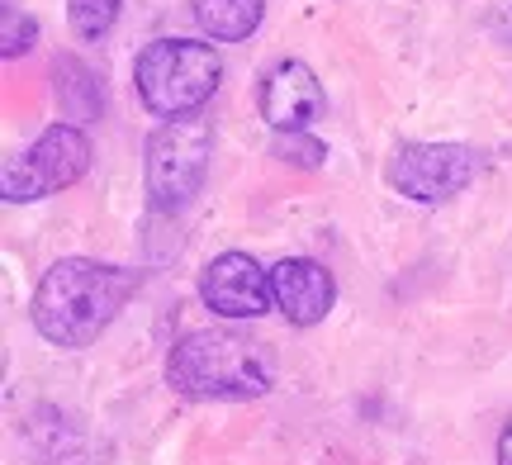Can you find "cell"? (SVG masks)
Segmentation results:
<instances>
[{
  "mask_svg": "<svg viewBox=\"0 0 512 465\" xmlns=\"http://www.w3.org/2000/svg\"><path fill=\"white\" fill-rule=\"evenodd\" d=\"M143 290V271L114 266L95 257L53 261L29 299V323L43 342L62 352H81L128 309V299Z\"/></svg>",
  "mask_w": 512,
  "mask_h": 465,
  "instance_id": "1",
  "label": "cell"
},
{
  "mask_svg": "<svg viewBox=\"0 0 512 465\" xmlns=\"http://www.w3.org/2000/svg\"><path fill=\"white\" fill-rule=\"evenodd\" d=\"M166 385L181 399H200V404H242V399L271 394L275 361L266 347H256L238 333L195 328L171 342Z\"/></svg>",
  "mask_w": 512,
  "mask_h": 465,
  "instance_id": "2",
  "label": "cell"
},
{
  "mask_svg": "<svg viewBox=\"0 0 512 465\" xmlns=\"http://www.w3.org/2000/svg\"><path fill=\"white\" fill-rule=\"evenodd\" d=\"M223 57L204 38H152L133 62V86L147 114L185 119L200 114L204 100L219 91Z\"/></svg>",
  "mask_w": 512,
  "mask_h": 465,
  "instance_id": "3",
  "label": "cell"
},
{
  "mask_svg": "<svg viewBox=\"0 0 512 465\" xmlns=\"http://www.w3.org/2000/svg\"><path fill=\"white\" fill-rule=\"evenodd\" d=\"M214 162V124L204 114H185V119H162L152 138H147L143 157V181L147 200L157 214H176L204 190Z\"/></svg>",
  "mask_w": 512,
  "mask_h": 465,
  "instance_id": "4",
  "label": "cell"
},
{
  "mask_svg": "<svg viewBox=\"0 0 512 465\" xmlns=\"http://www.w3.org/2000/svg\"><path fill=\"white\" fill-rule=\"evenodd\" d=\"M91 171V138L76 124H48L29 148L10 157L0 171V195L5 205H34L48 195H62Z\"/></svg>",
  "mask_w": 512,
  "mask_h": 465,
  "instance_id": "5",
  "label": "cell"
},
{
  "mask_svg": "<svg viewBox=\"0 0 512 465\" xmlns=\"http://www.w3.org/2000/svg\"><path fill=\"white\" fill-rule=\"evenodd\" d=\"M484 171V152L470 143H399L394 157L384 162V181L394 195L413 205H441L456 200L460 190Z\"/></svg>",
  "mask_w": 512,
  "mask_h": 465,
  "instance_id": "6",
  "label": "cell"
},
{
  "mask_svg": "<svg viewBox=\"0 0 512 465\" xmlns=\"http://www.w3.org/2000/svg\"><path fill=\"white\" fill-rule=\"evenodd\" d=\"M200 304L219 318H261L271 314L275 290L271 271L252 252H223L200 271Z\"/></svg>",
  "mask_w": 512,
  "mask_h": 465,
  "instance_id": "7",
  "label": "cell"
},
{
  "mask_svg": "<svg viewBox=\"0 0 512 465\" xmlns=\"http://www.w3.org/2000/svg\"><path fill=\"white\" fill-rule=\"evenodd\" d=\"M256 105H261V119H266L275 133H294V129H309L313 119H323L328 91H323V81L313 76L309 62L285 57V62H275L271 72L261 76Z\"/></svg>",
  "mask_w": 512,
  "mask_h": 465,
  "instance_id": "8",
  "label": "cell"
},
{
  "mask_svg": "<svg viewBox=\"0 0 512 465\" xmlns=\"http://www.w3.org/2000/svg\"><path fill=\"white\" fill-rule=\"evenodd\" d=\"M271 290L275 309L290 318L294 328H318L337 304V280L313 257H280L271 266Z\"/></svg>",
  "mask_w": 512,
  "mask_h": 465,
  "instance_id": "9",
  "label": "cell"
},
{
  "mask_svg": "<svg viewBox=\"0 0 512 465\" xmlns=\"http://www.w3.org/2000/svg\"><path fill=\"white\" fill-rule=\"evenodd\" d=\"M190 10L209 43H242L261 29L266 0H190Z\"/></svg>",
  "mask_w": 512,
  "mask_h": 465,
  "instance_id": "10",
  "label": "cell"
},
{
  "mask_svg": "<svg viewBox=\"0 0 512 465\" xmlns=\"http://www.w3.org/2000/svg\"><path fill=\"white\" fill-rule=\"evenodd\" d=\"M53 91H57V105H62L67 119H100V110H105V91H100L95 72L81 57H57Z\"/></svg>",
  "mask_w": 512,
  "mask_h": 465,
  "instance_id": "11",
  "label": "cell"
},
{
  "mask_svg": "<svg viewBox=\"0 0 512 465\" xmlns=\"http://www.w3.org/2000/svg\"><path fill=\"white\" fill-rule=\"evenodd\" d=\"M119 10H124V0H67V24H72L76 38L95 43L114 29Z\"/></svg>",
  "mask_w": 512,
  "mask_h": 465,
  "instance_id": "12",
  "label": "cell"
},
{
  "mask_svg": "<svg viewBox=\"0 0 512 465\" xmlns=\"http://www.w3.org/2000/svg\"><path fill=\"white\" fill-rule=\"evenodd\" d=\"M271 157H280V162H290V167H299V171H318L323 162H328V143H323V138H313L309 129L275 133Z\"/></svg>",
  "mask_w": 512,
  "mask_h": 465,
  "instance_id": "13",
  "label": "cell"
},
{
  "mask_svg": "<svg viewBox=\"0 0 512 465\" xmlns=\"http://www.w3.org/2000/svg\"><path fill=\"white\" fill-rule=\"evenodd\" d=\"M34 43H38V19L24 15L15 0H5V5H0V57L15 62V57H24Z\"/></svg>",
  "mask_w": 512,
  "mask_h": 465,
  "instance_id": "14",
  "label": "cell"
},
{
  "mask_svg": "<svg viewBox=\"0 0 512 465\" xmlns=\"http://www.w3.org/2000/svg\"><path fill=\"white\" fill-rule=\"evenodd\" d=\"M494 38L498 43H512V0H503L494 10Z\"/></svg>",
  "mask_w": 512,
  "mask_h": 465,
  "instance_id": "15",
  "label": "cell"
},
{
  "mask_svg": "<svg viewBox=\"0 0 512 465\" xmlns=\"http://www.w3.org/2000/svg\"><path fill=\"white\" fill-rule=\"evenodd\" d=\"M498 465H512V418L498 432Z\"/></svg>",
  "mask_w": 512,
  "mask_h": 465,
  "instance_id": "16",
  "label": "cell"
}]
</instances>
